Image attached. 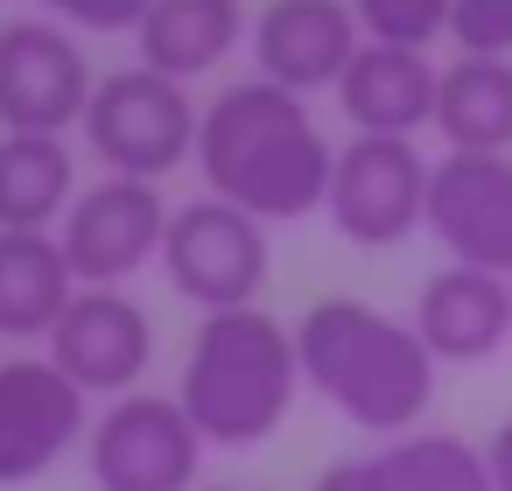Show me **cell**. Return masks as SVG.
I'll return each instance as SVG.
<instances>
[{
  "label": "cell",
  "mask_w": 512,
  "mask_h": 491,
  "mask_svg": "<svg viewBox=\"0 0 512 491\" xmlns=\"http://www.w3.org/2000/svg\"><path fill=\"white\" fill-rule=\"evenodd\" d=\"M435 134L449 155H512V57H449L435 78Z\"/></svg>",
  "instance_id": "cell-17"
},
{
  "label": "cell",
  "mask_w": 512,
  "mask_h": 491,
  "mask_svg": "<svg viewBox=\"0 0 512 491\" xmlns=\"http://www.w3.org/2000/svg\"><path fill=\"white\" fill-rule=\"evenodd\" d=\"M92 435V400L50 351L0 358V484H36Z\"/></svg>",
  "instance_id": "cell-10"
},
{
  "label": "cell",
  "mask_w": 512,
  "mask_h": 491,
  "mask_svg": "<svg viewBox=\"0 0 512 491\" xmlns=\"http://www.w3.org/2000/svg\"><path fill=\"white\" fill-rule=\"evenodd\" d=\"M421 232L449 253V267L512 281V155H442L428 169Z\"/></svg>",
  "instance_id": "cell-12"
},
{
  "label": "cell",
  "mask_w": 512,
  "mask_h": 491,
  "mask_svg": "<svg viewBox=\"0 0 512 491\" xmlns=\"http://www.w3.org/2000/svg\"><path fill=\"white\" fill-rule=\"evenodd\" d=\"M85 470L99 491H197L204 435L176 393H120L92 414Z\"/></svg>",
  "instance_id": "cell-6"
},
{
  "label": "cell",
  "mask_w": 512,
  "mask_h": 491,
  "mask_svg": "<svg viewBox=\"0 0 512 491\" xmlns=\"http://www.w3.org/2000/svg\"><path fill=\"white\" fill-rule=\"evenodd\" d=\"M302 386L323 393L358 435H414L435 400V358L407 316H386L365 295H323L295 323Z\"/></svg>",
  "instance_id": "cell-2"
},
{
  "label": "cell",
  "mask_w": 512,
  "mask_h": 491,
  "mask_svg": "<svg viewBox=\"0 0 512 491\" xmlns=\"http://www.w3.org/2000/svg\"><path fill=\"white\" fill-rule=\"evenodd\" d=\"M484 470H491V491H512V414L491 428V442H484Z\"/></svg>",
  "instance_id": "cell-25"
},
{
  "label": "cell",
  "mask_w": 512,
  "mask_h": 491,
  "mask_svg": "<svg viewBox=\"0 0 512 491\" xmlns=\"http://www.w3.org/2000/svg\"><path fill=\"white\" fill-rule=\"evenodd\" d=\"M78 190L64 134H0V232H57Z\"/></svg>",
  "instance_id": "cell-19"
},
{
  "label": "cell",
  "mask_w": 512,
  "mask_h": 491,
  "mask_svg": "<svg viewBox=\"0 0 512 491\" xmlns=\"http://www.w3.org/2000/svg\"><path fill=\"white\" fill-rule=\"evenodd\" d=\"M190 169L204 176L211 197L239 204L246 218L295 225V218L323 211L337 141L316 127L309 99H295V92H281L267 78H239L204 106Z\"/></svg>",
  "instance_id": "cell-1"
},
{
  "label": "cell",
  "mask_w": 512,
  "mask_h": 491,
  "mask_svg": "<svg viewBox=\"0 0 512 491\" xmlns=\"http://www.w3.org/2000/svg\"><path fill=\"white\" fill-rule=\"evenodd\" d=\"M435 78H442V64L428 50L365 43L351 57V71L337 78V113L351 120V134L414 141L421 127H435Z\"/></svg>",
  "instance_id": "cell-15"
},
{
  "label": "cell",
  "mask_w": 512,
  "mask_h": 491,
  "mask_svg": "<svg viewBox=\"0 0 512 491\" xmlns=\"http://www.w3.org/2000/svg\"><path fill=\"white\" fill-rule=\"evenodd\" d=\"M246 50H253V78L309 99V92H337V78L365 50V29L351 0H267L246 29Z\"/></svg>",
  "instance_id": "cell-13"
},
{
  "label": "cell",
  "mask_w": 512,
  "mask_h": 491,
  "mask_svg": "<svg viewBox=\"0 0 512 491\" xmlns=\"http://www.w3.org/2000/svg\"><path fill=\"white\" fill-rule=\"evenodd\" d=\"M197 120H204V106L190 99V85H176L148 64H120L92 85V106H85L78 134H85V148L99 155L106 176L169 183L197 155Z\"/></svg>",
  "instance_id": "cell-4"
},
{
  "label": "cell",
  "mask_w": 512,
  "mask_h": 491,
  "mask_svg": "<svg viewBox=\"0 0 512 491\" xmlns=\"http://www.w3.org/2000/svg\"><path fill=\"white\" fill-rule=\"evenodd\" d=\"M267 267H274V246H267V225L246 218L239 204L225 197H190L169 211V232H162V274L183 302H197L204 316L218 309H246L260 302L267 288Z\"/></svg>",
  "instance_id": "cell-5"
},
{
  "label": "cell",
  "mask_w": 512,
  "mask_h": 491,
  "mask_svg": "<svg viewBox=\"0 0 512 491\" xmlns=\"http://www.w3.org/2000/svg\"><path fill=\"white\" fill-rule=\"evenodd\" d=\"M92 57L85 43L50 22L22 15L0 22V134H64L92 106Z\"/></svg>",
  "instance_id": "cell-9"
},
{
  "label": "cell",
  "mask_w": 512,
  "mask_h": 491,
  "mask_svg": "<svg viewBox=\"0 0 512 491\" xmlns=\"http://www.w3.org/2000/svg\"><path fill=\"white\" fill-rule=\"evenodd\" d=\"M169 197L162 183H134V176H99L71 197L57 246L78 274V288H127L148 260H162V232H169Z\"/></svg>",
  "instance_id": "cell-8"
},
{
  "label": "cell",
  "mask_w": 512,
  "mask_h": 491,
  "mask_svg": "<svg viewBox=\"0 0 512 491\" xmlns=\"http://www.w3.org/2000/svg\"><path fill=\"white\" fill-rule=\"evenodd\" d=\"M295 393H302L295 323H281L260 302L197 316L183 372H176V400L197 421L204 449H260L288 421Z\"/></svg>",
  "instance_id": "cell-3"
},
{
  "label": "cell",
  "mask_w": 512,
  "mask_h": 491,
  "mask_svg": "<svg viewBox=\"0 0 512 491\" xmlns=\"http://www.w3.org/2000/svg\"><path fill=\"white\" fill-rule=\"evenodd\" d=\"M456 57H512V0H449Z\"/></svg>",
  "instance_id": "cell-22"
},
{
  "label": "cell",
  "mask_w": 512,
  "mask_h": 491,
  "mask_svg": "<svg viewBox=\"0 0 512 491\" xmlns=\"http://www.w3.org/2000/svg\"><path fill=\"white\" fill-rule=\"evenodd\" d=\"M365 456H372L379 491H491L484 449L463 442V435H442V428L393 435V442H379Z\"/></svg>",
  "instance_id": "cell-20"
},
{
  "label": "cell",
  "mask_w": 512,
  "mask_h": 491,
  "mask_svg": "<svg viewBox=\"0 0 512 491\" xmlns=\"http://www.w3.org/2000/svg\"><path fill=\"white\" fill-rule=\"evenodd\" d=\"M309 491H379V477H372V456H365V449H358V456H337V463H330V470H323Z\"/></svg>",
  "instance_id": "cell-24"
},
{
  "label": "cell",
  "mask_w": 512,
  "mask_h": 491,
  "mask_svg": "<svg viewBox=\"0 0 512 491\" xmlns=\"http://www.w3.org/2000/svg\"><path fill=\"white\" fill-rule=\"evenodd\" d=\"M428 155L414 141H386V134H351L337 148V169H330V197H323V218L337 225V239L351 246H400L421 232V211H428Z\"/></svg>",
  "instance_id": "cell-7"
},
{
  "label": "cell",
  "mask_w": 512,
  "mask_h": 491,
  "mask_svg": "<svg viewBox=\"0 0 512 491\" xmlns=\"http://www.w3.org/2000/svg\"><path fill=\"white\" fill-rule=\"evenodd\" d=\"M351 15H358L365 43L428 50L435 36H449V0H351Z\"/></svg>",
  "instance_id": "cell-21"
},
{
  "label": "cell",
  "mask_w": 512,
  "mask_h": 491,
  "mask_svg": "<svg viewBox=\"0 0 512 491\" xmlns=\"http://www.w3.org/2000/svg\"><path fill=\"white\" fill-rule=\"evenodd\" d=\"M78 274L57 246V232H0V337L36 344L71 309Z\"/></svg>",
  "instance_id": "cell-18"
},
{
  "label": "cell",
  "mask_w": 512,
  "mask_h": 491,
  "mask_svg": "<svg viewBox=\"0 0 512 491\" xmlns=\"http://www.w3.org/2000/svg\"><path fill=\"white\" fill-rule=\"evenodd\" d=\"M148 8H155V0H43V15L64 22L71 36H78V29H85V36H134Z\"/></svg>",
  "instance_id": "cell-23"
},
{
  "label": "cell",
  "mask_w": 512,
  "mask_h": 491,
  "mask_svg": "<svg viewBox=\"0 0 512 491\" xmlns=\"http://www.w3.org/2000/svg\"><path fill=\"white\" fill-rule=\"evenodd\" d=\"M246 29H253L246 0H155L141 15V29H134V50H141L134 64L190 85V78L218 71L246 43Z\"/></svg>",
  "instance_id": "cell-16"
},
{
  "label": "cell",
  "mask_w": 512,
  "mask_h": 491,
  "mask_svg": "<svg viewBox=\"0 0 512 491\" xmlns=\"http://www.w3.org/2000/svg\"><path fill=\"white\" fill-rule=\"evenodd\" d=\"M407 323L435 365H484L512 344V281L477 267H442L421 281Z\"/></svg>",
  "instance_id": "cell-14"
},
{
  "label": "cell",
  "mask_w": 512,
  "mask_h": 491,
  "mask_svg": "<svg viewBox=\"0 0 512 491\" xmlns=\"http://www.w3.org/2000/svg\"><path fill=\"white\" fill-rule=\"evenodd\" d=\"M43 344L85 400H120V393H141L155 365V316L127 288H78Z\"/></svg>",
  "instance_id": "cell-11"
}]
</instances>
